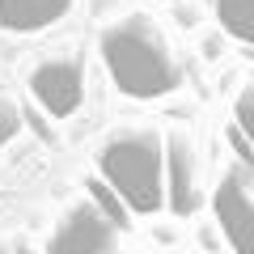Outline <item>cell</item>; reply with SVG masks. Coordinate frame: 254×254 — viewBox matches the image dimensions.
Listing matches in <instances>:
<instances>
[{
	"instance_id": "1",
	"label": "cell",
	"mask_w": 254,
	"mask_h": 254,
	"mask_svg": "<svg viewBox=\"0 0 254 254\" xmlns=\"http://www.w3.org/2000/svg\"><path fill=\"white\" fill-rule=\"evenodd\" d=\"M102 60H106V72L119 85V93L140 102L165 98L182 81V68L174 60L165 34L144 13H131V17L102 30Z\"/></svg>"
},
{
	"instance_id": "2",
	"label": "cell",
	"mask_w": 254,
	"mask_h": 254,
	"mask_svg": "<svg viewBox=\"0 0 254 254\" xmlns=\"http://www.w3.org/2000/svg\"><path fill=\"white\" fill-rule=\"evenodd\" d=\"M98 178L127 199L136 216L165 208V140L157 131H123L98 157Z\"/></svg>"
},
{
	"instance_id": "3",
	"label": "cell",
	"mask_w": 254,
	"mask_h": 254,
	"mask_svg": "<svg viewBox=\"0 0 254 254\" xmlns=\"http://www.w3.org/2000/svg\"><path fill=\"white\" fill-rule=\"evenodd\" d=\"M30 93L38 98V106L51 119H68L85 98V68L76 55H60V60H47L34 68L30 76Z\"/></svg>"
},
{
	"instance_id": "4",
	"label": "cell",
	"mask_w": 254,
	"mask_h": 254,
	"mask_svg": "<svg viewBox=\"0 0 254 254\" xmlns=\"http://www.w3.org/2000/svg\"><path fill=\"white\" fill-rule=\"evenodd\" d=\"M212 208H216V225L225 233V242L237 254H254V195L246 190V178L237 170L220 178Z\"/></svg>"
},
{
	"instance_id": "5",
	"label": "cell",
	"mask_w": 254,
	"mask_h": 254,
	"mask_svg": "<svg viewBox=\"0 0 254 254\" xmlns=\"http://www.w3.org/2000/svg\"><path fill=\"white\" fill-rule=\"evenodd\" d=\"M110 250H115V225L93 203H81L68 212L47 246V254H110Z\"/></svg>"
},
{
	"instance_id": "6",
	"label": "cell",
	"mask_w": 254,
	"mask_h": 254,
	"mask_svg": "<svg viewBox=\"0 0 254 254\" xmlns=\"http://www.w3.org/2000/svg\"><path fill=\"white\" fill-rule=\"evenodd\" d=\"M165 203L178 216H190L199 208V190H195V157H190V140L174 131L165 140Z\"/></svg>"
},
{
	"instance_id": "7",
	"label": "cell",
	"mask_w": 254,
	"mask_h": 254,
	"mask_svg": "<svg viewBox=\"0 0 254 254\" xmlns=\"http://www.w3.org/2000/svg\"><path fill=\"white\" fill-rule=\"evenodd\" d=\"M72 9V0H0V26L13 34H34L60 21Z\"/></svg>"
},
{
	"instance_id": "8",
	"label": "cell",
	"mask_w": 254,
	"mask_h": 254,
	"mask_svg": "<svg viewBox=\"0 0 254 254\" xmlns=\"http://www.w3.org/2000/svg\"><path fill=\"white\" fill-rule=\"evenodd\" d=\"M85 187H89V203H93V208H98L102 216H106L110 225L119 229V233H127V229H131V216H136V212L127 208V199H123V195H119V190L110 187L106 178H89Z\"/></svg>"
},
{
	"instance_id": "9",
	"label": "cell",
	"mask_w": 254,
	"mask_h": 254,
	"mask_svg": "<svg viewBox=\"0 0 254 254\" xmlns=\"http://www.w3.org/2000/svg\"><path fill=\"white\" fill-rule=\"evenodd\" d=\"M216 17L233 38L254 47V0H216Z\"/></svg>"
},
{
	"instance_id": "10",
	"label": "cell",
	"mask_w": 254,
	"mask_h": 254,
	"mask_svg": "<svg viewBox=\"0 0 254 254\" xmlns=\"http://www.w3.org/2000/svg\"><path fill=\"white\" fill-rule=\"evenodd\" d=\"M233 119H237V127H242V136H246V140L254 144V85H250V89H242V93H237Z\"/></svg>"
},
{
	"instance_id": "11",
	"label": "cell",
	"mask_w": 254,
	"mask_h": 254,
	"mask_svg": "<svg viewBox=\"0 0 254 254\" xmlns=\"http://www.w3.org/2000/svg\"><path fill=\"white\" fill-rule=\"evenodd\" d=\"M21 123H26V119H21V110L13 106L9 98H0V144H9V140L21 131Z\"/></svg>"
},
{
	"instance_id": "12",
	"label": "cell",
	"mask_w": 254,
	"mask_h": 254,
	"mask_svg": "<svg viewBox=\"0 0 254 254\" xmlns=\"http://www.w3.org/2000/svg\"><path fill=\"white\" fill-rule=\"evenodd\" d=\"M229 144H233V153H237V161H242L246 165V170H254V144H250V140H246L242 136V127H229Z\"/></svg>"
}]
</instances>
